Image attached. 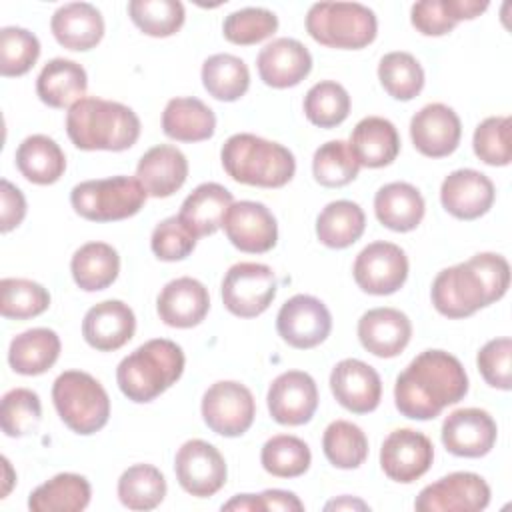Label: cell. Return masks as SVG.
I'll return each mask as SVG.
<instances>
[{"mask_svg": "<svg viewBox=\"0 0 512 512\" xmlns=\"http://www.w3.org/2000/svg\"><path fill=\"white\" fill-rule=\"evenodd\" d=\"M348 146L360 166L384 168L400 154V136L388 118L366 116L354 126Z\"/></svg>", "mask_w": 512, "mask_h": 512, "instance_id": "83f0119b", "label": "cell"}, {"mask_svg": "<svg viewBox=\"0 0 512 512\" xmlns=\"http://www.w3.org/2000/svg\"><path fill=\"white\" fill-rule=\"evenodd\" d=\"M232 202L234 198L228 188L218 182H204L184 198L178 216L196 238L210 236L222 228L224 214Z\"/></svg>", "mask_w": 512, "mask_h": 512, "instance_id": "4dcf8cb0", "label": "cell"}, {"mask_svg": "<svg viewBox=\"0 0 512 512\" xmlns=\"http://www.w3.org/2000/svg\"><path fill=\"white\" fill-rule=\"evenodd\" d=\"M40 56L38 38L20 26H4L0 30V74L14 78L26 74Z\"/></svg>", "mask_w": 512, "mask_h": 512, "instance_id": "f907efd6", "label": "cell"}, {"mask_svg": "<svg viewBox=\"0 0 512 512\" xmlns=\"http://www.w3.org/2000/svg\"><path fill=\"white\" fill-rule=\"evenodd\" d=\"M204 424L226 438L248 432L256 416V402L242 382L218 380L202 396L200 404Z\"/></svg>", "mask_w": 512, "mask_h": 512, "instance_id": "30bf717a", "label": "cell"}, {"mask_svg": "<svg viewBox=\"0 0 512 512\" xmlns=\"http://www.w3.org/2000/svg\"><path fill=\"white\" fill-rule=\"evenodd\" d=\"M26 216V198L10 180L0 182V230L6 234L22 224Z\"/></svg>", "mask_w": 512, "mask_h": 512, "instance_id": "11a10c76", "label": "cell"}, {"mask_svg": "<svg viewBox=\"0 0 512 512\" xmlns=\"http://www.w3.org/2000/svg\"><path fill=\"white\" fill-rule=\"evenodd\" d=\"M378 80L394 100L408 102L424 88V70L410 52H388L380 58Z\"/></svg>", "mask_w": 512, "mask_h": 512, "instance_id": "7bdbcfd3", "label": "cell"}, {"mask_svg": "<svg viewBox=\"0 0 512 512\" xmlns=\"http://www.w3.org/2000/svg\"><path fill=\"white\" fill-rule=\"evenodd\" d=\"M66 132L80 150L122 152L138 142L140 118L126 104L84 96L68 108Z\"/></svg>", "mask_w": 512, "mask_h": 512, "instance_id": "3957f363", "label": "cell"}, {"mask_svg": "<svg viewBox=\"0 0 512 512\" xmlns=\"http://www.w3.org/2000/svg\"><path fill=\"white\" fill-rule=\"evenodd\" d=\"M136 332L134 310L122 300L94 304L82 320V336L98 352H114L128 344Z\"/></svg>", "mask_w": 512, "mask_h": 512, "instance_id": "7402d4cb", "label": "cell"}, {"mask_svg": "<svg viewBox=\"0 0 512 512\" xmlns=\"http://www.w3.org/2000/svg\"><path fill=\"white\" fill-rule=\"evenodd\" d=\"M2 464H4V478H6V482H4V490H2V498H6L8 496V492H10V488H12V482L16 480V476L12 478V466H10V462H8V458L4 456L2 458Z\"/></svg>", "mask_w": 512, "mask_h": 512, "instance_id": "680465c9", "label": "cell"}, {"mask_svg": "<svg viewBox=\"0 0 512 512\" xmlns=\"http://www.w3.org/2000/svg\"><path fill=\"white\" fill-rule=\"evenodd\" d=\"M222 228L234 248L248 254H264L278 242V224L262 202H232L224 214Z\"/></svg>", "mask_w": 512, "mask_h": 512, "instance_id": "2e32d148", "label": "cell"}, {"mask_svg": "<svg viewBox=\"0 0 512 512\" xmlns=\"http://www.w3.org/2000/svg\"><path fill=\"white\" fill-rule=\"evenodd\" d=\"M222 168L240 184L260 188H282L296 172L294 154L272 140L256 134H232L220 150Z\"/></svg>", "mask_w": 512, "mask_h": 512, "instance_id": "277c9868", "label": "cell"}, {"mask_svg": "<svg viewBox=\"0 0 512 512\" xmlns=\"http://www.w3.org/2000/svg\"><path fill=\"white\" fill-rule=\"evenodd\" d=\"M188 178V160L172 144L152 146L142 154L136 166V180L148 196L168 198L178 192Z\"/></svg>", "mask_w": 512, "mask_h": 512, "instance_id": "484cf974", "label": "cell"}, {"mask_svg": "<svg viewBox=\"0 0 512 512\" xmlns=\"http://www.w3.org/2000/svg\"><path fill=\"white\" fill-rule=\"evenodd\" d=\"M278 30V16L266 8H240L224 18L222 34L238 46H252L270 38Z\"/></svg>", "mask_w": 512, "mask_h": 512, "instance_id": "681fc988", "label": "cell"}, {"mask_svg": "<svg viewBox=\"0 0 512 512\" xmlns=\"http://www.w3.org/2000/svg\"><path fill=\"white\" fill-rule=\"evenodd\" d=\"M484 382L498 390L512 388V340L508 336L488 340L476 356Z\"/></svg>", "mask_w": 512, "mask_h": 512, "instance_id": "db71d44e", "label": "cell"}, {"mask_svg": "<svg viewBox=\"0 0 512 512\" xmlns=\"http://www.w3.org/2000/svg\"><path fill=\"white\" fill-rule=\"evenodd\" d=\"M366 228L364 210L352 200H334L326 204L316 218L318 240L334 250L352 246Z\"/></svg>", "mask_w": 512, "mask_h": 512, "instance_id": "74e56055", "label": "cell"}, {"mask_svg": "<svg viewBox=\"0 0 512 512\" xmlns=\"http://www.w3.org/2000/svg\"><path fill=\"white\" fill-rule=\"evenodd\" d=\"M304 114L318 128H334L350 114V94L334 80L316 82L304 96Z\"/></svg>", "mask_w": 512, "mask_h": 512, "instance_id": "ee69618b", "label": "cell"}, {"mask_svg": "<svg viewBox=\"0 0 512 512\" xmlns=\"http://www.w3.org/2000/svg\"><path fill=\"white\" fill-rule=\"evenodd\" d=\"M408 268V256L398 244L376 240L358 252L352 274L362 292L388 296L404 286Z\"/></svg>", "mask_w": 512, "mask_h": 512, "instance_id": "8fae6325", "label": "cell"}, {"mask_svg": "<svg viewBox=\"0 0 512 512\" xmlns=\"http://www.w3.org/2000/svg\"><path fill=\"white\" fill-rule=\"evenodd\" d=\"M162 130L176 142H202L214 136L216 116L202 100L194 96H178L164 106Z\"/></svg>", "mask_w": 512, "mask_h": 512, "instance_id": "1f68e13d", "label": "cell"}, {"mask_svg": "<svg viewBox=\"0 0 512 512\" xmlns=\"http://www.w3.org/2000/svg\"><path fill=\"white\" fill-rule=\"evenodd\" d=\"M88 88L86 70L68 58H52L36 78V94L50 108H72Z\"/></svg>", "mask_w": 512, "mask_h": 512, "instance_id": "f546056e", "label": "cell"}, {"mask_svg": "<svg viewBox=\"0 0 512 512\" xmlns=\"http://www.w3.org/2000/svg\"><path fill=\"white\" fill-rule=\"evenodd\" d=\"M474 154L488 166H508L512 160L510 148V116L484 118L472 136Z\"/></svg>", "mask_w": 512, "mask_h": 512, "instance_id": "816d5d0a", "label": "cell"}, {"mask_svg": "<svg viewBox=\"0 0 512 512\" xmlns=\"http://www.w3.org/2000/svg\"><path fill=\"white\" fill-rule=\"evenodd\" d=\"M270 416L282 426H302L318 408V386L308 372L288 370L278 374L266 394Z\"/></svg>", "mask_w": 512, "mask_h": 512, "instance_id": "e0dca14e", "label": "cell"}, {"mask_svg": "<svg viewBox=\"0 0 512 512\" xmlns=\"http://www.w3.org/2000/svg\"><path fill=\"white\" fill-rule=\"evenodd\" d=\"M20 174L40 186L54 184L66 170V156L60 144L46 134H32L24 138L14 154Z\"/></svg>", "mask_w": 512, "mask_h": 512, "instance_id": "836d02e7", "label": "cell"}, {"mask_svg": "<svg viewBox=\"0 0 512 512\" xmlns=\"http://www.w3.org/2000/svg\"><path fill=\"white\" fill-rule=\"evenodd\" d=\"M70 272L80 290H106L118 278L120 256L106 242H86L72 254Z\"/></svg>", "mask_w": 512, "mask_h": 512, "instance_id": "d590c367", "label": "cell"}, {"mask_svg": "<svg viewBox=\"0 0 512 512\" xmlns=\"http://www.w3.org/2000/svg\"><path fill=\"white\" fill-rule=\"evenodd\" d=\"M90 482L74 472H60L34 488L28 496L32 512H80L90 504Z\"/></svg>", "mask_w": 512, "mask_h": 512, "instance_id": "e575fe53", "label": "cell"}, {"mask_svg": "<svg viewBox=\"0 0 512 512\" xmlns=\"http://www.w3.org/2000/svg\"><path fill=\"white\" fill-rule=\"evenodd\" d=\"M468 394L462 362L446 350L420 352L396 378L394 404L410 420H432Z\"/></svg>", "mask_w": 512, "mask_h": 512, "instance_id": "6da1fadb", "label": "cell"}, {"mask_svg": "<svg viewBox=\"0 0 512 512\" xmlns=\"http://www.w3.org/2000/svg\"><path fill=\"white\" fill-rule=\"evenodd\" d=\"M50 306V292L28 278L0 280V312L10 320H28L40 316Z\"/></svg>", "mask_w": 512, "mask_h": 512, "instance_id": "f6af8a7d", "label": "cell"}, {"mask_svg": "<svg viewBox=\"0 0 512 512\" xmlns=\"http://www.w3.org/2000/svg\"><path fill=\"white\" fill-rule=\"evenodd\" d=\"M276 330L288 346L310 350L330 336L332 314L316 296L294 294L280 306L276 314Z\"/></svg>", "mask_w": 512, "mask_h": 512, "instance_id": "4fadbf2b", "label": "cell"}, {"mask_svg": "<svg viewBox=\"0 0 512 512\" xmlns=\"http://www.w3.org/2000/svg\"><path fill=\"white\" fill-rule=\"evenodd\" d=\"M496 198L492 180L474 168L450 172L440 186V202L448 214L458 220H476L484 216Z\"/></svg>", "mask_w": 512, "mask_h": 512, "instance_id": "44dd1931", "label": "cell"}, {"mask_svg": "<svg viewBox=\"0 0 512 512\" xmlns=\"http://www.w3.org/2000/svg\"><path fill=\"white\" fill-rule=\"evenodd\" d=\"M356 332L364 350L378 358H394L408 346L412 338V322L404 312L382 306L364 312Z\"/></svg>", "mask_w": 512, "mask_h": 512, "instance_id": "cb8c5ba5", "label": "cell"}, {"mask_svg": "<svg viewBox=\"0 0 512 512\" xmlns=\"http://www.w3.org/2000/svg\"><path fill=\"white\" fill-rule=\"evenodd\" d=\"M42 420L40 396L30 388H12L2 396L0 426L10 438H22L36 432Z\"/></svg>", "mask_w": 512, "mask_h": 512, "instance_id": "c3c4849f", "label": "cell"}, {"mask_svg": "<svg viewBox=\"0 0 512 512\" xmlns=\"http://www.w3.org/2000/svg\"><path fill=\"white\" fill-rule=\"evenodd\" d=\"M434 460L430 438L412 428L392 430L380 448L382 472L400 484H410L422 478Z\"/></svg>", "mask_w": 512, "mask_h": 512, "instance_id": "9a60e30c", "label": "cell"}, {"mask_svg": "<svg viewBox=\"0 0 512 512\" xmlns=\"http://www.w3.org/2000/svg\"><path fill=\"white\" fill-rule=\"evenodd\" d=\"M128 16L144 34L168 38L182 28L186 10L178 0H130Z\"/></svg>", "mask_w": 512, "mask_h": 512, "instance_id": "bcb514c9", "label": "cell"}, {"mask_svg": "<svg viewBox=\"0 0 512 512\" xmlns=\"http://www.w3.org/2000/svg\"><path fill=\"white\" fill-rule=\"evenodd\" d=\"M198 238L180 216H168L156 224L150 236V248L158 260L178 262L192 254Z\"/></svg>", "mask_w": 512, "mask_h": 512, "instance_id": "f5cc1de1", "label": "cell"}, {"mask_svg": "<svg viewBox=\"0 0 512 512\" xmlns=\"http://www.w3.org/2000/svg\"><path fill=\"white\" fill-rule=\"evenodd\" d=\"M176 480L184 492L196 498L214 496L228 476L226 460L220 450L200 438L186 440L174 456Z\"/></svg>", "mask_w": 512, "mask_h": 512, "instance_id": "7c38bea8", "label": "cell"}, {"mask_svg": "<svg viewBox=\"0 0 512 512\" xmlns=\"http://www.w3.org/2000/svg\"><path fill=\"white\" fill-rule=\"evenodd\" d=\"M306 32L322 46L360 50L374 42L378 20L358 2H316L308 8Z\"/></svg>", "mask_w": 512, "mask_h": 512, "instance_id": "8992f818", "label": "cell"}, {"mask_svg": "<svg viewBox=\"0 0 512 512\" xmlns=\"http://www.w3.org/2000/svg\"><path fill=\"white\" fill-rule=\"evenodd\" d=\"M322 450L332 466L340 470H354L364 464L368 456V438L358 424L334 420L324 430Z\"/></svg>", "mask_w": 512, "mask_h": 512, "instance_id": "60d3db41", "label": "cell"}, {"mask_svg": "<svg viewBox=\"0 0 512 512\" xmlns=\"http://www.w3.org/2000/svg\"><path fill=\"white\" fill-rule=\"evenodd\" d=\"M276 290V274L260 262L230 266L220 286L224 308L238 318H256L266 312L276 298Z\"/></svg>", "mask_w": 512, "mask_h": 512, "instance_id": "9c48e42d", "label": "cell"}, {"mask_svg": "<svg viewBox=\"0 0 512 512\" xmlns=\"http://www.w3.org/2000/svg\"><path fill=\"white\" fill-rule=\"evenodd\" d=\"M510 286V264L502 254L478 252L436 274L430 298L446 318H468L498 302Z\"/></svg>", "mask_w": 512, "mask_h": 512, "instance_id": "7a4b0ae2", "label": "cell"}, {"mask_svg": "<svg viewBox=\"0 0 512 512\" xmlns=\"http://www.w3.org/2000/svg\"><path fill=\"white\" fill-rule=\"evenodd\" d=\"M256 68L266 86L292 88L310 74L312 54L296 38H276L258 52Z\"/></svg>", "mask_w": 512, "mask_h": 512, "instance_id": "603a6c76", "label": "cell"}, {"mask_svg": "<svg viewBox=\"0 0 512 512\" xmlns=\"http://www.w3.org/2000/svg\"><path fill=\"white\" fill-rule=\"evenodd\" d=\"M410 138L422 156L444 158L458 148L462 138V124L450 106L432 102L422 106L412 116Z\"/></svg>", "mask_w": 512, "mask_h": 512, "instance_id": "d6986e66", "label": "cell"}, {"mask_svg": "<svg viewBox=\"0 0 512 512\" xmlns=\"http://www.w3.org/2000/svg\"><path fill=\"white\" fill-rule=\"evenodd\" d=\"M312 454L308 444L292 434H276L268 438L260 452L262 468L276 478H298L308 472Z\"/></svg>", "mask_w": 512, "mask_h": 512, "instance_id": "b9f144b4", "label": "cell"}, {"mask_svg": "<svg viewBox=\"0 0 512 512\" xmlns=\"http://www.w3.org/2000/svg\"><path fill=\"white\" fill-rule=\"evenodd\" d=\"M202 84L220 102L240 100L250 88V70L234 54H212L202 64Z\"/></svg>", "mask_w": 512, "mask_h": 512, "instance_id": "f35d334b", "label": "cell"}, {"mask_svg": "<svg viewBox=\"0 0 512 512\" xmlns=\"http://www.w3.org/2000/svg\"><path fill=\"white\" fill-rule=\"evenodd\" d=\"M426 212L420 190L408 182L384 184L374 196V214L382 226L394 232L418 228Z\"/></svg>", "mask_w": 512, "mask_h": 512, "instance_id": "f1b7e54d", "label": "cell"}, {"mask_svg": "<svg viewBox=\"0 0 512 512\" xmlns=\"http://www.w3.org/2000/svg\"><path fill=\"white\" fill-rule=\"evenodd\" d=\"M252 498V512H268V510H284V512H302V500L288 490L272 488L260 494H250Z\"/></svg>", "mask_w": 512, "mask_h": 512, "instance_id": "9f6ffc18", "label": "cell"}, {"mask_svg": "<svg viewBox=\"0 0 512 512\" xmlns=\"http://www.w3.org/2000/svg\"><path fill=\"white\" fill-rule=\"evenodd\" d=\"M104 28L100 10L90 2H68L50 18V30L56 42L78 52L96 48L104 36Z\"/></svg>", "mask_w": 512, "mask_h": 512, "instance_id": "4316f807", "label": "cell"}, {"mask_svg": "<svg viewBox=\"0 0 512 512\" xmlns=\"http://www.w3.org/2000/svg\"><path fill=\"white\" fill-rule=\"evenodd\" d=\"M210 310L208 288L190 276L170 280L156 298V312L166 326L192 328L198 326Z\"/></svg>", "mask_w": 512, "mask_h": 512, "instance_id": "d4e9b609", "label": "cell"}, {"mask_svg": "<svg viewBox=\"0 0 512 512\" xmlns=\"http://www.w3.org/2000/svg\"><path fill=\"white\" fill-rule=\"evenodd\" d=\"M324 508H326V510H368V504L362 502L360 498L340 496V498L328 502Z\"/></svg>", "mask_w": 512, "mask_h": 512, "instance_id": "6f0895ef", "label": "cell"}, {"mask_svg": "<svg viewBox=\"0 0 512 512\" xmlns=\"http://www.w3.org/2000/svg\"><path fill=\"white\" fill-rule=\"evenodd\" d=\"M116 492L128 510H154L166 496V478L152 464H132L120 474Z\"/></svg>", "mask_w": 512, "mask_h": 512, "instance_id": "ab89813d", "label": "cell"}, {"mask_svg": "<svg viewBox=\"0 0 512 512\" xmlns=\"http://www.w3.org/2000/svg\"><path fill=\"white\" fill-rule=\"evenodd\" d=\"M184 364V352L176 342L152 338L120 360L116 382L128 400L146 404L180 380Z\"/></svg>", "mask_w": 512, "mask_h": 512, "instance_id": "5b68a950", "label": "cell"}, {"mask_svg": "<svg viewBox=\"0 0 512 512\" xmlns=\"http://www.w3.org/2000/svg\"><path fill=\"white\" fill-rule=\"evenodd\" d=\"M486 8V0H422L412 4L410 22L424 36H444L458 22L472 20Z\"/></svg>", "mask_w": 512, "mask_h": 512, "instance_id": "8d00e7d4", "label": "cell"}, {"mask_svg": "<svg viewBox=\"0 0 512 512\" xmlns=\"http://www.w3.org/2000/svg\"><path fill=\"white\" fill-rule=\"evenodd\" d=\"M360 172V164L348 142L330 140L322 144L312 158V174L320 186L340 188L350 184Z\"/></svg>", "mask_w": 512, "mask_h": 512, "instance_id": "7dc6e473", "label": "cell"}, {"mask_svg": "<svg viewBox=\"0 0 512 512\" xmlns=\"http://www.w3.org/2000/svg\"><path fill=\"white\" fill-rule=\"evenodd\" d=\"M146 198L142 184L130 176L84 180L70 192L74 212L90 222L126 220L142 210Z\"/></svg>", "mask_w": 512, "mask_h": 512, "instance_id": "ba28073f", "label": "cell"}, {"mask_svg": "<svg viewBox=\"0 0 512 512\" xmlns=\"http://www.w3.org/2000/svg\"><path fill=\"white\" fill-rule=\"evenodd\" d=\"M330 390L338 404L354 414L374 412L382 400L378 372L358 358H344L332 368Z\"/></svg>", "mask_w": 512, "mask_h": 512, "instance_id": "ffe728a7", "label": "cell"}, {"mask_svg": "<svg viewBox=\"0 0 512 512\" xmlns=\"http://www.w3.org/2000/svg\"><path fill=\"white\" fill-rule=\"evenodd\" d=\"M52 402L60 420L80 436L96 434L108 424V392L88 372H62L52 384Z\"/></svg>", "mask_w": 512, "mask_h": 512, "instance_id": "52a82bcc", "label": "cell"}, {"mask_svg": "<svg viewBox=\"0 0 512 512\" xmlns=\"http://www.w3.org/2000/svg\"><path fill=\"white\" fill-rule=\"evenodd\" d=\"M490 504L488 482L474 472H452L424 486L414 500L418 512H478Z\"/></svg>", "mask_w": 512, "mask_h": 512, "instance_id": "5bb4252c", "label": "cell"}, {"mask_svg": "<svg viewBox=\"0 0 512 512\" xmlns=\"http://www.w3.org/2000/svg\"><path fill=\"white\" fill-rule=\"evenodd\" d=\"M60 348V336L52 328H30L12 338L8 364L16 374L38 376L56 364Z\"/></svg>", "mask_w": 512, "mask_h": 512, "instance_id": "d6a6232c", "label": "cell"}, {"mask_svg": "<svg viewBox=\"0 0 512 512\" xmlns=\"http://www.w3.org/2000/svg\"><path fill=\"white\" fill-rule=\"evenodd\" d=\"M440 438L454 456L482 458L494 448L498 426L482 408H458L444 418Z\"/></svg>", "mask_w": 512, "mask_h": 512, "instance_id": "ac0fdd59", "label": "cell"}]
</instances>
